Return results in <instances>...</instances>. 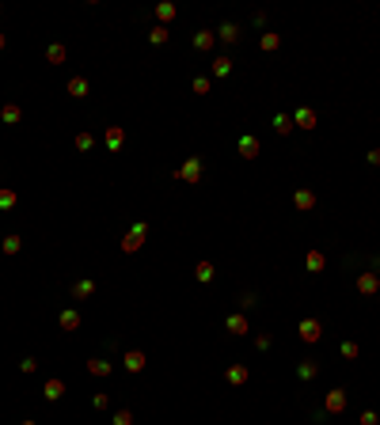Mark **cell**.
Instances as JSON below:
<instances>
[{"label":"cell","mask_w":380,"mask_h":425,"mask_svg":"<svg viewBox=\"0 0 380 425\" xmlns=\"http://www.w3.org/2000/svg\"><path fill=\"white\" fill-rule=\"evenodd\" d=\"M377 289H380L377 273H361V277H357V292H365V296H369V292H377Z\"/></svg>","instance_id":"3"},{"label":"cell","mask_w":380,"mask_h":425,"mask_svg":"<svg viewBox=\"0 0 380 425\" xmlns=\"http://www.w3.org/2000/svg\"><path fill=\"white\" fill-rule=\"evenodd\" d=\"M217 34H220V38H224V42H236V38H240V30H236L232 23H224V27H220Z\"/></svg>","instance_id":"18"},{"label":"cell","mask_w":380,"mask_h":425,"mask_svg":"<svg viewBox=\"0 0 380 425\" xmlns=\"http://www.w3.org/2000/svg\"><path fill=\"white\" fill-rule=\"evenodd\" d=\"M293 122H297L300 129H312V126H316V114H312V110H297V118H293Z\"/></svg>","instance_id":"8"},{"label":"cell","mask_w":380,"mask_h":425,"mask_svg":"<svg viewBox=\"0 0 380 425\" xmlns=\"http://www.w3.org/2000/svg\"><path fill=\"white\" fill-rule=\"evenodd\" d=\"M107 402H110L107 395H95V398H91V406H95V410H107Z\"/></svg>","instance_id":"33"},{"label":"cell","mask_w":380,"mask_h":425,"mask_svg":"<svg viewBox=\"0 0 380 425\" xmlns=\"http://www.w3.org/2000/svg\"><path fill=\"white\" fill-rule=\"evenodd\" d=\"M15 251H19V236H8L4 239V255H15Z\"/></svg>","instance_id":"26"},{"label":"cell","mask_w":380,"mask_h":425,"mask_svg":"<svg viewBox=\"0 0 380 425\" xmlns=\"http://www.w3.org/2000/svg\"><path fill=\"white\" fill-rule=\"evenodd\" d=\"M274 129H278V133H289V129H293V118H289V114H278V118H274Z\"/></svg>","instance_id":"17"},{"label":"cell","mask_w":380,"mask_h":425,"mask_svg":"<svg viewBox=\"0 0 380 425\" xmlns=\"http://www.w3.org/2000/svg\"><path fill=\"white\" fill-rule=\"evenodd\" d=\"M342 357H350V361H353V357H357V342H342Z\"/></svg>","instance_id":"28"},{"label":"cell","mask_w":380,"mask_h":425,"mask_svg":"<svg viewBox=\"0 0 380 425\" xmlns=\"http://www.w3.org/2000/svg\"><path fill=\"white\" fill-rule=\"evenodd\" d=\"M50 65H61V61H65V46H50Z\"/></svg>","instance_id":"21"},{"label":"cell","mask_w":380,"mask_h":425,"mask_svg":"<svg viewBox=\"0 0 380 425\" xmlns=\"http://www.w3.org/2000/svg\"><path fill=\"white\" fill-rule=\"evenodd\" d=\"M114 425H133V414L130 410H118L114 414Z\"/></svg>","instance_id":"27"},{"label":"cell","mask_w":380,"mask_h":425,"mask_svg":"<svg viewBox=\"0 0 380 425\" xmlns=\"http://www.w3.org/2000/svg\"><path fill=\"white\" fill-rule=\"evenodd\" d=\"M228 380H232V383H244V380H247V369H244V365L228 369Z\"/></svg>","instance_id":"22"},{"label":"cell","mask_w":380,"mask_h":425,"mask_svg":"<svg viewBox=\"0 0 380 425\" xmlns=\"http://www.w3.org/2000/svg\"><path fill=\"white\" fill-rule=\"evenodd\" d=\"M194 46H198V50H209V46H213V30H202V34L194 38Z\"/></svg>","instance_id":"20"},{"label":"cell","mask_w":380,"mask_h":425,"mask_svg":"<svg viewBox=\"0 0 380 425\" xmlns=\"http://www.w3.org/2000/svg\"><path fill=\"white\" fill-rule=\"evenodd\" d=\"M69 95H76V99H80V95H88V84H84V80L76 76L73 84H69Z\"/></svg>","instance_id":"19"},{"label":"cell","mask_w":380,"mask_h":425,"mask_svg":"<svg viewBox=\"0 0 380 425\" xmlns=\"http://www.w3.org/2000/svg\"><path fill=\"white\" fill-rule=\"evenodd\" d=\"M126 369L141 372V369H145V353H126Z\"/></svg>","instance_id":"9"},{"label":"cell","mask_w":380,"mask_h":425,"mask_svg":"<svg viewBox=\"0 0 380 425\" xmlns=\"http://www.w3.org/2000/svg\"><path fill=\"white\" fill-rule=\"evenodd\" d=\"M88 372H91V376H107V372H110V365H107V361H99V357H95V361H91V365H88Z\"/></svg>","instance_id":"16"},{"label":"cell","mask_w":380,"mask_h":425,"mask_svg":"<svg viewBox=\"0 0 380 425\" xmlns=\"http://www.w3.org/2000/svg\"><path fill=\"white\" fill-rule=\"evenodd\" d=\"M141 236H145V224H133V232L122 239V251H141Z\"/></svg>","instance_id":"1"},{"label":"cell","mask_w":380,"mask_h":425,"mask_svg":"<svg viewBox=\"0 0 380 425\" xmlns=\"http://www.w3.org/2000/svg\"><path fill=\"white\" fill-rule=\"evenodd\" d=\"M297 376H300V380H312V376H316V361H300Z\"/></svg>","instance_id":"15"},{"label":"cell","mask_w":380,"mask_h":425,"mask_svg":"<svg viewBox=\"0 0 380 425\" xmlns=\"http://www.w3.org/2000/svg\"><path fill=\"white\" fill-rule=\"evenodd\" d=\"M91 289H95V285H91V281H80V285H76V289H73V292H76V296H80V300H88V296H91Z\"/></svg>","instance_id":"25"},{"label":"cell","mask_w":380,"mask_h":425,"mask_svg":"<svg viewBox=\"0 0 380 425\" xmlns=\"http://www.w3.org/2000/svg\"><path fill=\"white\" fill-rule=\"evenodd\" d=\"M304 266L308 269H323V255H320V251H312V255L304 258Z\"/></svg>","instance_id":"23"},{"label":"cell","mask_w":380,"mask_h":425,"mask_svg":"<svg viewBox=\"0 0 380 425\" xmlns=\"http://www.w3.org/2000/svg\"><path fill=\"white\" fill-rule=\"evenodd\" d=\"M263 50H278V34H263Z\"/></svg>","instance_id":"31"},{"label":"cell","mask_w":380,"mask_h":425,"mask_svg":"<svg viewBox=\"0 0 380 425\" xmlns=\"http://www.w3.org/2000/svg\"><path fill=\"white\" fill-rule=\"evenodd\" d=\"M228 72H232V61L228 57H217L213 61V76H228Z\"/></svg>","instance_id":"10"},{"label":"cell","mask_w":380,"mask_h":425,"mask_svg":"<svg viewBox=\"0 0 380 425\" xmlns=\"http://www.w3.org/2000/svg\"><path fill=\"white\" fill-rule=\"evenodd\" d=\"M194 277H198V281H213V266H209V262H198Z\"/></svg>","instance_id":"14"},{"label":"cell","mask_w":380,"mask_h":425,"mask_svg":"<svg viewBox=\"0 0 380 425\" xmlns=\"http://www.w3.org/2000/svg\"><path fill=\"white\" fill-rule=\"evenodd\" d=\"M346 406V391H327V414H338Z\"/></svg>","instance_id":"4"},{"label":"cell","mask_w":380,"mask_h":425,"mask_svg":"<svg viewBox=\"0 0 380 425\" xmlns=\"http://www.w3.org/2000/svg\"><path fill=\"white\" fill-rule=\"evenodd\" d=\"M4 205H15V194H12V190H0V209H4Z\"/></svg>","instance_id":"30"},{"label":"cell","mask_w":380,"mask_h":425,"mask_svg":"<svg viewBox=\"0 0 380 425\" xmlns=\"http://www.w3.org/2000/svg\"><path fill=\"white\" fill-rule=\"evenodd\" d=\"M179 175H183L187 183H198V179H202V159H187V163H183V171H179Z\"/></svg>","instance_id":"2"},{"label":"cell","mask_w":380,"mask_h":425,"mask_svg":"<svg viewBox=\"0 0 380 425\" xmlns=\"http://www.w3.org/2000/svg\"><path fill=\"white\" fill-rule=\"evenodd\" d=\"M361 425H377V414H373V410H365V414H361Z\"/></svg>","instance_id":"34"},{"label":"cell","mask_w":380,"mask_h":425,"mask_svg":"<svg viewBox=\"0 0 380 425\" xmlns=\"http://www.w3.org/2000/svg\"><path fill=\"white\" fill-rule=\"evenodd\" d=\"M0 118H4L8 126H15V122H19V106H4V114H0Z\"/></svg>","instance_id":"24"},{"label":"cell","mask_w":380,"mask_h":425,"mask_svg":"<svg viewBox=\"0 0 380 425\" xmlns=\"http://www.w3.org/2000/svg\"><path fill=\"white\" fill-rule=\"evenodd\" d=\"M228 330H232V334H247V319H244V315H232V319H228Z\"/></svg>","instance_id":"11"},{"label":"cell","mask_w":380,"mask_h":425,"mask_svg":"<svg viewBox=\"0 0 380 425\" xmlns=\"http://www.w3.org/2000/svg\"><path fill=\"white\" fill-rule=\"evenodd\" d=\"M156 15H160V19H171V15H175V8H171V4H160V8H156Z\"/></svg>","instance_id":"32"},{"label":"cell","mask_w":380,"mask_h":425,"mask_svg":"<svg viewBox=\"0 0 380 425\" xmlns=\"http://www.w3.org/2000/svg\"><path fill=\"white\" fill-rule=\"evenodd\" d=\"M61 326H65V330H76V326H80V315L76 312H61Z\"/></svg>","instance_id":"13"},{"label":"cell","mask_w":380,"mask_h":425,"mask_svg":"<svg viewBox=\"0 0 380 425\" xmlns=\"http://www.w3.org/2000/svg\"><path fill=\"white\" fill-rule=\"evenodd\" d=\"M240 156H259V141H255V137H240Z\"/></svg>","instance_id":"6"},{"label":"cell","mask_w":380,"mask_h":425,"mask_svg":"<svg viewBox=\"0 0 380 425\" xmlns=\"http://www.w3.org/2000/svg\"><path fill=\"white\" fill-rule=\"evenodd\" d=\"M23 425H34V422H23Z\"/></svg>","instance_id":"35"},{"label":"cell","mask_w":380,"mask_h":425,"mask_svg":"<svg viewBox=\"0 0 380 425\" xmlns=\"http://www.w3.org/2000/svg\"><path fill=\"white\" fill-rule=\"evenodd\" d=\"M300 338L304 342H320V323H316V319H304V323H300Z\"/></svg>","instance_id":"5"},{"label":"cell","mask_w":380,"mask_h":425,"mask_svg":"<svg viewBox=\"0 0 380 425\" xmlns=\"http://www.w3.org/2000/svg\"><path fill=\"white\" fill-rule=\"evenodd\" d=\"M61 391H65V383H61V380H50V383H46V398H50V402H54V398H61Z\"/></svg>","instance_id":"12"},{"label":"cell","mask_w":380,"mask_h":425,"mask_svg":"<svg viewBox=\"0 0 380 425\" xmlns=\"http://www.w3.org/2000/svg\"><path fill=\"white\" fill-rule=\"evenodd\" d=\"M148 38H152V42L160 46V42H167V30H163V27H156V30H152V34H148Z\"/></svg>","instance_id":"29"},{"label":"cell","mask_w":380,"mask_h":425,"mask_svg":"<svg viewBox=\"0 0 380 425\" xmlns=\"http://www.w3.org/2000/svg\"><path fill=\"white\" fill-rule=\"evenodd\" d=\"M316 205V194L312 190H297V209H312Z\"/></svg>","instance_id":"7"}]
</instances>
